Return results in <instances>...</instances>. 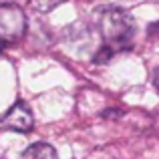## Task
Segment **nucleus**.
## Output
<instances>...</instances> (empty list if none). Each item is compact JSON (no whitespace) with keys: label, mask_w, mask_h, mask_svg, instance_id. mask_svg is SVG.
Returning a JSON list of instances; mask_svg holds the SVG:
<instances>
[{"label":"nucleus","mask_w":159,"mask_h":159,"mask_svg":"<svg viewBox=\"0 0 159 159\" xmlns=\"http://www.w3.org/2000/svg\"><path fill=\"white\" fill-rule=\"evenodd\" d=\"M99 30L105 48L111 52L127 51L135 36V20L123 8L107 6L99 12Z\"/></svg>","instance_id":"obj_1"},{"label":"nucleus","mask_w":159,"mask_h":159,"mask_svg":"<svg viewBox=\"0 0 159 159\" xmlns=\"http://www.w3.org/2000/svg\"><path fill=\"white\" fill-rule=\"evenodd\" d=\"M26 32V16L16 4L0 6V43H18Z\"/></svg>","instance_id":"obj_2"},{"label":"nucleus","mask_w":159,"mask_h":159,"mask_svg":"<svg viewBox=\"0 0 159 159\" xmlns=\"http://www.w3.org/2000/svg\"><path fill=\"white\" fill-rule=\"evenodd\" d=\"M4 129L8 131H16V133H30L34 127V117H32L30 109L26 103L16 101L14 105L4 113V117L0 119Z\"/></svg>","instance_id":"obj_3"},{"label":"nucleus","mask_w":159,"mask_h":159,"mask_svg":"<svg viewBox=\"0 0 159 159\" xmlns=\"http://www.w3.org/2000/svg\"><path fill=\"white\" fill-rule=\"evenodd\" d=\"M20 159H57V151L48 143H34L24 149Z\"/></svg>","instance_id":"obj_4"},{"label":"nucleus","mask_w":159,"mask_h":159,"mask_svg":"<svg viewBox=\"0 0 159 159\" xmlns=\"http://www.w3.org/2000/svg\"><path fill=\"white\" fill-rule=\"evenodd\" d=\"M65 0H28L32 10L36 12H51L52 8H57L58 4H62Z\"/></svg>","instance_id":"obj_5"},{"label":"nucleus","mask_w":159,"mask_h":159,"mask_svg":"<svg viewBox=\"0 0 159 159\" xmlns=\"http://www.w3.org/2000/svg\"><path fill=\"white\" fill-rule=\"evenodd\" d=\"M153 85H155V89L159 91V69L153 73Z\"/></svg>","instance_id":"obj_6"}]
</instances>
